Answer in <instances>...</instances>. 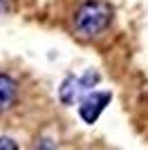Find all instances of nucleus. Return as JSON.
<instances>
[{"label":"nucleus","instance_id":"20e7f679","mask_svg":"<svg viewBox=\"0 0 148 150\" xmlns=\"http://www.w3.org/2000/svg\"><path fill=\"white\" fill-rule=\"evenodd\" d=\"M18 103V81L11 74L0 72V112H9Z\"/></svg>","mask_w":148,"mask_h":150},{"label":"nucleus","instance_id":"423d86ee","mask_svg":"<svg viewBox=\"0 0 148 150\" xmlns=\"http://www.w3.org/2000/svg\"><path fill=\"white\" fill-rule=\"evenodd\" d=\"M34 150H56V144L52 139H38V144L34 146Z\"/></svg>","mask_w":148,"mask_h":150},{"label":"nucleus","instance_id":"f257e3e1","mask_svg":"<svg viewBox=\"0 0 148 150\" xmlns=\"http://www.w3.org/2000/svg\"><path fill=\"white\" fill-rule=\"evenodd\" d=\"M112 5L105 0H85L81 2L79 9L74 11V34L79 38H99L103 31H108V27L112 25Z\"/></svg>","mask_w":148,"mask_h":150},{"label":"nucleus","instance_id":"7ed1b4c3","mask_svg":"<svg viewBox=\"0 0 148 150\" xmlns=\"http://www.w3.org/2000/svg\"><path fill=\"white\" fill-rule=\"evenodd\" d=\"M112 101V94L110 92H97V90H90L88 94L81 96V103H79V114L85 123H94V121L101 117L108 103Z\"/></svg>","mask_w":148,"mask_h":150},{"label":"nucleus","instance_id":"39448f33","mask_svg":"<svg viewBox=\"0 0 148 150\" xmlns=\"http://www.w3.org/2000/svg\"><path fill=\"white\" fill-rule=\"evenodd\" d=\"M0 150H18V144L11 137H0Z\"/></svg>","mask_w":148,"mask_h":150},{"label":"nucleus","instance_id":"0eeeda50","mask_svg":"<svg viewBox=\"0 0 148 150\" xmlns=\"http://www.w3.org/2000/svg\"><path fill=\"white\" fill-rule=\"evenodd\" d=\"M9 7H11V0H0V16H5L9 11Z\"/></svg>","mask_w":148,"mask_h":150},{"label":"nucleus","instance_id":"f03ea898","mask_svg":"<svg viewBox=\"0 0 148 150\" xmlns=\"http://www.w3.org/2000/svg\"><path fill=\"white\" fill-rule=\"evenodd\" d=\"M97 83H99V72H94V69H88L81 76H68L58 88V99L63 105H74L83 94L94 90Z\"/></svg>","mask_w":148,"mask_h":150}]
</instances>
